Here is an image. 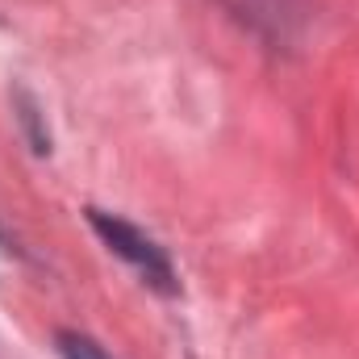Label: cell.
Segmentation results:
<instances>
[{
  "label": "cell",
  "mask_w": 359,
  "mask_h": 359,
  "mask_svg": "<svg viewBox=\"0 0 359 359\" xmlns=\"http://www.w3.org/2000/svg\"><path fill=\"white\" fill-rule=\"evenodd\" d=\"M13 109H17V121H21V130H25L34 155H50V130H46V113H42L38 96L29 88H17L13 92Z\"/></svg>",
  "instance_id": "obj_2"
},
{
  "label": "cell",
  "mask_w": 359,
  "mask_h": 359,
  "mask_svg": "<svg viewBox=\"0 0 359 359\" xmlns=\"http://www.w3.org/2000/svg\"><path fill=\"white\" fill-rule=\"evenodd\" d=\"M55 347H59V359H113L96 339L80 334V330H59L55 334Z\"/></svg>",
  "instance_id": "obj_3"
},
{
  "label": "cell",
  "mask_w": 359,
  "mask_h": 359,
  "mask_svg": "<svg viewBox=\"0 0 359 359\" xmlns=\"http://www.w3.org/2000/svg\"><path fill=\"white\" fill-rule=\"evenodd\" d=\"M84 217H88L92 234H96L126 268L134 271L151 292H159V297H180V271H176L168 247H163L159 238H151L142 226H134L130 217H121V213H113V209H100V205H88Z\"/></svg>",
  "instance_id": "obj_1"
}]
</instances>
